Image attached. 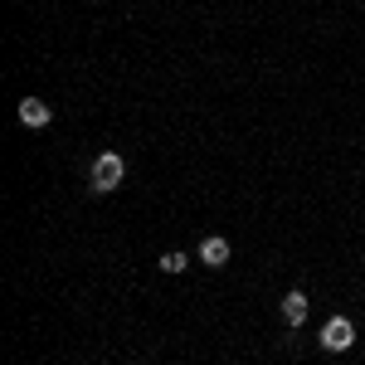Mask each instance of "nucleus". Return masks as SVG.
<instances>
[{"label":"nucleus","instance_id":"nucleus-6","mask_svg":"<svg viewBox=\"0 0 365 365\" xmlns=\"http://www.w3.org/2000/svg\"><path fill=\"white\" fill-rule=\"evenodd\" d=\"M185 263H190V258H185V253H180V249L161 253V273H185Z\"/></svg>","mask_w":365,"mask_h":365},{"label":"nucleus","instance_id":"nucleus-3","mask_svg":"<svg viewBox=\"0 0 365 365\" xmlns=\"http://www.w3.org/2000/svg\"><path fill=\"white\" fill-rule=\"evenodd\" d=\"M229 239H220V234H210V239H205V244H200V263H205V268H225L229 263Z\"/></svg>","mask_w":365,"mask_h":365},{"label":"nucleus","instance_id":"nucleus-4","mask_svg":"<svg viewBox=\"0 0 365 365\" xmlns=\"http://www.w3.org/2000/svg\"><path fill=\"white\" fill-rule=\"evenodd\" d=\"M282 322H287L292 331L307 322V297H302V292H287V297H282Z\"/></svg>","mask_w":365,"mask_h":365},{"label":"nucleus","instance_id":"nucleus-5","mask_svg":"<svg viewBox=\"0 0 365 365\" xmlns=\"http://www.w3.org/2000/svg\"><path fill=\"white\" fill-rule=\"evenodd\" d=\"M49 103H39V98H25V103H20V122H25V127H49Z\"/></svg>","mask_w":365,"mask_h":365},{"label":"nucleus","instance_id":"nucleus-2","mask_svg":"<svg viewBox=\"0 0 365 365\" xmlns=\"http://www.w3.org/2000/svg\"><path fill=\"white\" fill-rule=\"evenodd\" d=\"M322 346H327V351H351V346H356V327H351L346 317H331V322L322 327Z\"/></svg>","mask_w":365,"mask_h":365},{"label":"nucleus","instance_id":"nucleus-1","mask_svg":"<svg viewBox=\"0 0 365 365\" xmlns=\"http://www.w3.org/2000/svg\"><path fill=\"white\" fill-rule=\"evenodd\" d=\"M88 180H93V190H98V195H113L117 185L127 180V161H122L117 151H103V156H93V170H88Z\"/></svg>","mask_w":365,"mask_h":365}]
</instances>
